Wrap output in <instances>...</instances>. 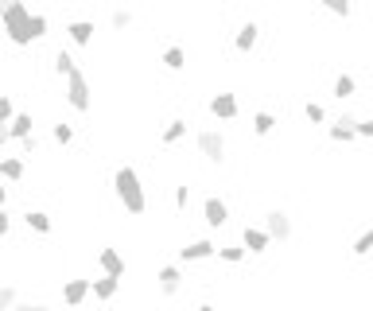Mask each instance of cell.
<instances>
[{"label": "cell", "instance_id": "obj_1", "mask_svg": "<svg viewBox=\"0 0 373 311\" xmlns=\"http://www.w3.org/2000/svg\"><path fill=\"white\" fill-rule=\"evenodd\" d=\"M113 194H117V203L125 206V214H132V218H144L148 214V194H144V183H140L137 167L121 164L117 171H113Z\"/></svg>", "mask_w": 373, "mask_h": 311}, {"label": "cell", "instance_id": "obj_2", "mask_svg": "<svg viewBox=\"0 0 373 311\" xmlns=\"http://www.w3.org/2000/svg\"><path fill=\"white\" fill-rule=\"evenodd\" d=\"M0 28L8 35L12 47H31V8L24 0H8V4H0Z\"/></svg>", "mask_w": 373, "mask_h": 311}, {"label": "cell", "instance_id": "obj_3", "mask_svg": "<svg viewBox=\"0 0 373 311\" xmlns=\"http://www.w3.org/2000/svg\"><path fill=\"white\" fill-rule=\"evenodd\" d=\"M62 97H67V106L74 109V113H89V109H94V90H89V74H86L82 67L67 78V90H62Z\"/></svg>", "mask_w": 373, "mask_h": 311}, {"label": "cell", "instance_id": "obj_4", "mask_svg": "<svg viewBox=\"0 0 373 311\" xmlns=\"http://www.w3.org/2000/svg\"><path fill=\"white\" fill-rule=\"evenodd\" d=\"M195 148L210 164H222V160H226V136L218 133V128H202V133L195 136Z\"/></svg>", "mask_w": 373, "mask_h": 311}, {"label": "cell", "instance_id": "obj_5", "mask_svg": "<svg viewBox=\"0 0 373 311\" xmlns=\"http://www.w3.org/2000/svg\"><path fill=\"white\" fill-rule=\"evenodd\" d=\"M98 269H101V276H117V280H125L128 261H125V253H121L117 245H101L98 249Z\"/></svg>", "mask_w": 373, "mask_h": 311}, {"label": "cell", "instance_id": "obj_6", "mask_svg": "<svg viewBox=\"0 0 373 311\" xmlns=\"http://www.w3.org/2000/svg\"><path fill=\"white\" fill-rule=\"evenodd\" d=\"M179 288H183V269H179V264H164V269H156V292L164 296V300L179 296Z\"/></svg>", "mask_w": 373, "mask_h": 311}, {"label": "cell", "instance_id": "obj_7", "mask_svg": "<svg viewBox=\"0 0 373 311\" xmlns=\"http://www.w3.org/2000/svg\"><path fill=\"white\" fill-rule=\"evenodd\" d=\"M59 296H62L67 308H82V303L89 300V280H86V276H67L62 288H59Z\"/></svg>", "mask_w": 373, "mask_h": 311}, {"label": "cell", "instance_id": "obj_8", "mask_svg": "<svg viewBox=\"0 0 373 311\" xmlns=\"http://www.w3.org/2000/svg\"><path fill=\"white\" fill-rule=\"evenodd\" d=\"M210 257H218V245H214V242H207V237H198V242H186L183 249H179V261H183V264L210 261Z\"/></svg>", "mask_w": 373, "mask_h": 311}, {"label": "cell", "instance_id": "obj_9", "mask_svg": "<svg viewBox=\"0 0 373 311\" xmlns=\"http://www.w3.org/2000/svg\"><path fill=\"white\" fill-rule=\"evenodd\" d=\"M265 233L272 242H288V237H292V218H288V210H268L265 214Z\"/></svg>", "mask_w": 373, "mask_h": 311}, {"label": "cell", "instance_id": "obj_10", "mask_svg": "<svg viewBox=\"0 0 373 311\" xmlns=\"http://www.w3.org/2000/svg\"><path fill=\"white\" fill-rule=\"evenodd\" d=\"M202 222L207 226H226L229 222V203L226 199H218V194H207V203H202Z\"/></svg>", "mask_w": 373, "mask_h": 311}, {"label": "cell", "instance_id": "obj_11", "mask_svg": "<svg viewBox=\"0 0 373 311\" xmlns=\"http://www.w3.org/2000/svg\"><path fill=\"white\" fill-rule=\"evenodd\" d=\"M241 113V106H237V94H214L210 97V117H218V121H234V117Z\"/></svg>", "mask_w": 373, "mask_h": 311}, {"label": "cell", "instance_id": "obj_12", "mask_svg": "<svg viewBox=\"0 0 373 311\" xmlns=\"http://www.w3.org/2000/svg\"><path fill=\"white\" fill-rule=\"evenodd\" d=\"M24 179H28L24 156H0V183H24Z\"/></svg>", "mask_w": 373, "mask_h": 311}, {"label": "cell", "instance_id": "obj_13", "mask_svg": "<svg viewBox=\"0 0 373 311\" xmlns=\"http://www.w3.org/2000/svg\"><path fill=\"white\" fill-rule=\"evenodd\" d=\"M89 296L98 303H113L121 296V280L117 276H98V280H89Z\"/></svg>", "mask_w": 373, "mask_h": 311}, {"label": "cell", "instance_id": "obj_14", "mask_svg": "<svg viewBox=\"0 0 373 311\" xmlns=\"http://www.w3.org/2000/svg\"><path fill=\"white\" fill-rule=\"evenodd\" d=\"M94 19H70L67 24V39L74 47H94Z\"/></svg>", "mask_w": 373, "mask_h": 311}, {"label": "cell", "instance_id": "obj_15", "mask_svg": "<svg viewBox=\"0 0 373 311\" xmlns=\"http://www.w3.org/2000/svg\"><path fill=\"white\" fill-rule=\"evenodd\" d=\"M331 140H334V144H350V140H358V117H354V113L338 117V121L331 125Z\"/></svg>", "mask_w": 373, "mask_h": 311}, {"label": "cell", "instance_id": "obj_16", "mask_svg": "<svg viewBox=\"0 0 373 311\" xmlns=\"http://www.w3.org/2000/svg\"><path fill=\"white\" fill-rule=\"evenodd\" d=\"M257 35H261V28H257L253 19H249V24H241V28H237V35H234V51H237V55H249V51L257 47Z\"/></svg>", "mask_w": 373, "mask_h": 311}, {"label": "cell", "instance_id": "obj_17", "mask_svg": "<svg viewBox=\"0 0 373 311\" xmlns=\"http://www.w3.org/2000/svg\"><path fill=\"white\" fill-rule=\"evenodd\" d=\"M28 136H35V117H31V113H16L8 121V140H28Z\"/></svg>", "mask_w": 373, "mask_h": 311}, {"label": "cell", "instance_id": "obj_18", "mask_svg": "<svg viewBox=\"0 0 373 311\" xmlns=\"http://www.w3.org/2000/svg\"><path fill=\"white\" fill-rule=\"evenodd\" d=\"M241 245H245V253H265L268 245H272V237H268L265 230H257V226H245V233H241Z\"/></svg>", "mask_w": 373, "mask_h": 311}, {"label": "cell", "instance_id": "obj_19", "mask_svg": "<svg viewBox=\"0 0 373 311\" xmlns=\"http://www.w3.org/2000/svg\"><path fill=\"white\" fill-rule=\"evenodd\" d=\"M183 136H186V121H183V117H171V121L164 125V133H159V144H164V148H175Z\"/></svg>", "mask_w": 373, "mask_h": 311}, {"label": "cell", "instance_id": "obj_20", "mask_svg": "<svg viewBox=\"0 0 373 311\" xmlns=\"http://www.w3.org/2000/svg\"><path fill=\"white\" fill-rule=\"evenodd\" d=\"M24 226H28L31 233H43V237L55 230V222H51V214H47V210H24Z\"/></svg>", "mask_w": 373, "mask_h": 311}, {"label": "cell", "instance_id": "obj_21", "mask_svg": "<svg viewBox=\"0 0 373 311\" xmlns=\"http://www.w3.org/2000/svg\"><path fill=\"white\" fill-rule=\"evenodd\" d=\"M51 70H55L59 78H70L74 70H78V62H74L70 51H55V55H51Z\"/></svg>", "mask_w": 373, "mask_h": 311}, {"label": "cell", "instance_id": "obj_22", "mask_svg": "<svg viewBox=\"0 0 373 311\" xmlns=\"http://www.w3.org/2000/svg\"><path fill=\"white\" fill-rule=\"evenodd\" d=\"M276 125H280V121H276V113H268V109H257L253 113V133L257 136H268Z\"/></svg>", "mask_w": 373, "mask_h": 311}, {"label": "cell", "instance_id": "obj_23", "mask_svg": "<svg viewBox=\"0 0 373 311\" xmlns=\"http://www.w3.org/2000/svg\"><path fill=\"white\" fill-rule=\"evenodd\" d=\"M159 62H164L167 70H183L186 67V47H179V43L175 47H167L164 55H159Z\"/></svg>", "mask_w": 373, "mask_h": 311}, {"label": "cell", "instance_id": "obj_24", "mask_svg": "<svg viewBox=\"0 0 373 311\" xmlns=\"http://www.w3.org/2000/svg\"><path fill=\"white\" fill-rule=\"evenodd\" d=\"M31 43H40V39H47V31H51V19H47V12H31Z\"/></svg>", "mask_w": 373, "mask_h": 311}, {"label": "cell", "instance_id": "obj_25", "mask_svg": "<svg viewBox=\"0 0 373 311\" xmlns=\"http://www.w3.org/2000/svg\"><path fill=\"white\" fill-rule=\"evenodd\" d=\"M51 140H55L59 148L74 144V125H67V121H55V125H51Z\"/></svg>", "mask_w": 373, "mask_h": 311}, {"label": "cell", "instance_id": "obj_26", "mask_svg": "<svg viewBox=\"0 0 373 311\" xmlns=\"http://www.w3.org/2000/svg\"><path fill=\"white\" fill-rule=\"evenodd\" d=\"M249 253L245 245H218V261H226V264H241Z\"/></svg>", "mask_w": 373, "mask_h": 311}, {"label": "cell", "instance_id": "obj_27", "mask_svg": "<svg viewBox=\"0 0 373 311\" xmlns=\"http://www.w3.org/2000/svg\"><path fill=\"white\" fill-rule=\"evenodd\" d=\"M354 90H358V82H354V74H338V78H334V97H338V101H346V97H354Z\"/></svg>", "mask_w": 373, "mask_h": 311}, {"label": "cell", "instance_id": "obj_28", "mask_svg": "<svg viewBox=\"0 0 373 311\" xmlns=\"http://www.w3.org/2000/svg\"><path fill=\"white\" fill-rule=\"evenodd\" d=\"M20 303V288L16 284H0V311H12Z\"/></svg>", "mask_w": 373, "mask_h": 311}, {"label": "cell", "instance_id": "obj_29", "mask_svg": "<svg viewBox=\"0 0 373 311\" xmlns=\"http://www.w3.org/2000/svg\"><path fill=\"white\" fill-rule=\"evenodd\" d=\"M354 257H370V253H373V226H370V230H362V233H358V242H354Z\"/></svg>", "mask_w": 373, "mask_h": 311}, {"label": "cell", "instance_id": "obj_30", "mask_svg": "<svg viewBox=\"0 0 373 311\" xmlns=\"http://www.w3.org/2000/svg\"><path fill=\"white\" fill-rule=\"evenodd\" d=\"M132 19H137V16H132V12H109V28H113V31H125V28H132Z\"/></svg>", "mask_w": 373, "mask_h": 311}, {"label": "cell", "instance_id": "obj_31", "mask_svg": "<svg viewBox=\"0 0 373 311\" xmlns=\"http://www.w3.org/2000/svg\"><path fill=\"white\" fill-rule=\"evenodd\" d=\"M304 117L311 121V125H319V121H327V109L319 106V101H307V106H304Z\"/></svg>", "mask_w": 373, "mask_h": 311}, {"label": "cell", "instance_id": "obj_32", "mask_svg": "<svg viewBox=\"0 0 373 311\" xmlns=\"http://www.w3.org/2000/svg\"><path fill=\"white\" fill-rule=\"evenodd\" d=\"M12 117H16V106H12L8 94H0V125H8Z\"/></svg>", "mask_w": 373, "mask_h": 311}, {"label": "cell", "instance_id": "obj_33", "mask_svg": "<svg viewBox=\"0 0 373 311\" xmlns=\"http://www.w3.org/2000/svg\"><path fill=\"white\" fill-rule=\"evenodd\" d=\"M171 203H175V210H186V206H191V187L179 183V187H175V199H171Z\"/></svg>", "mask_w": 373, "mask_h": 311}, {"label": "cell", "instance_id": "obj_34", "mask_svg": "<svg viewBox=\"0 0 373 311\" xmlns=\"http://www.w3.org/2000/svg\"><path fill=\"white\" fill-rule=\"evenodd\" d=\"M327 12H331V16H338V19H346L354 8L346 4V0H342V4H338V0H327Z\"/></svg>", "mask_w": 373, "mask_h": 311}, {"label": "cell", "instance_id": "obj_35", "mask_svg": "<svg viewBox=\"0 0 373 311\" xmlns=\"http://www.w3.org/2000/svg\"><path fill=\"white\" fill-rule=\"evenodd\" d=\"M20 152H24V156H35V152H40V140H35V136H28V140H20Z\"/></svg>", "mask_w": 373, "mask_h": 311}, {"label": "cell", "instance_id": "obj_36", "mask_svg": "<svg viewBox=\"0 0 373 311\" xmlns=\"http://www.w3.org/2000/svg\"><path fill=\"white\" fill-rule=\"evenodd\" d=\"M8 230H12V214L0 210V237H8Z\"/></svg>", "mask_w": 373, "mask_h": 311}, {"label": "cell", "instance_id": "obj_37", "mask_svg": "<svg viewBox=\"0 0 373 311\" xmlns=\"http://www.w3.org/2000/svg\"><path fill=\"white\" fill-rule=\"evenodd\" d=\"M358 136H373V113L365 121H358Z\"/></svg>", "mask_w": 373, "mask_h": 311}, {"label": "cell", "instance_id": "obj_38", "mask_svg": "<svg viewBox=\"0 0 373 311\" xmlns=\"http://www.w3.org/2000/svg\"><path fill=\"white\" fill-rule=\"evenodd\" d=\"M28 311H55V308H51V303H31L28 300Z\"/></svg>", "mask_w": 373, "mask_h": 311}, {"label": "cell", "instance_id": "obj_39", "mask_svg": "<svg viewBox=\"0 0 373 311\" xmlns=\"http://www.w3.org/2000/svg\"><path fill=\"white\" fill-rule=\"evenodd\" d=\"M4 144H8V125H0V152H4Z\"/></svg>", "mask_w": 373, "mask_h": 311}, {"label": "cell", "instance_id": "obj_40", "mask_svg": "<svg viewBox=\"0 0 373 311\" xmlns=\"http://www.w3.org/2000/svg\"><path fill=\"white\" fill-rule=\"evenodd\" d=\"M4 203H8V187L0 183V210H4Z\"/></svg>", "mask_w": 373, "mask_h": 311}, {"label": "cell", "instance_id": "obj_41", "mask_svg": "<svg viewBox=\"0 0 373 311\" xmlns=\"http://www.w3.org/2000/svg\"><path fill=\"white\" fill-rule=\"evenodd\" d=\"M195 311H218V308H214V303H198Z\"/></svg>", "mask_w": 373, "mask_h": 311}, {"label": "cell", "instance_id": "obj_42", "mask_svg": "<svg viewBox=\"0 0 373 311\" xmlns=\"http://www.w3.org/2000/svg\"><path fill=\"white\" fill-rule=\"evenodd\" d=\"M12 311H28V303H24V300H20V303H16V308H12Z\"/></svg>", "mask_w": 373, "mask_h": 311}]
</instances>
